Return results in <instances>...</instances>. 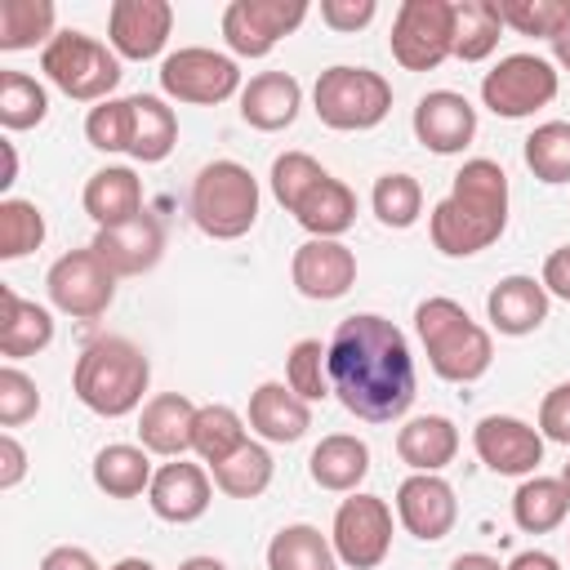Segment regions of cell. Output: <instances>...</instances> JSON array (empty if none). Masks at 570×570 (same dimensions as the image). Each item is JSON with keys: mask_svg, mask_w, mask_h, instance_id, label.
<instances>
[{"mask_svg": "<svg viewBox=\"0 0 570 570\" xmlns=\"http://www.w3.org/2000/svg\"><path fill=\"white\" fill-rule=\"evenodd\" d=\"M325 352H330V387L347 414L365 423H392L414 405L419 392L414 356L405 334L387 316L356 312L338 321Z\"/></svg>", "mask_w": 570, "mask_h": 570, "instance_id": "1", "label": "cell"}, {"mask_svg": "<svg viewBox=\"0 0 570 570\" xmlns=\"http://www.w3.org/2000/svg\"><path fill=\"white\" fill-rule=\"evenodd\" d=\"M503 227H508V174H503V165H494L485 156L463 160L450 191L432 205V218H428L432 245L445 258H468V254L490 249L503 236Z\"/></svg>", "mask_w": 570, "mask_h": 570, "instance_id": "2", "label": "cell"}, {"mask_svg": "<svg viewBox=\"0 0 570 570\" xmlns=\"http://www.w3.org/2000/svg\"><path fill=\"white\" fill-rule=\"evenodd\" d=\"M147 383H151V365H147L142 347L120 334H102V338L85 343V352L76 356V370H71L76 401L102 419H125L138 405H147L142 401Z\"/></svg>", "mask_w": 570, "mask_h": 570, "instance_id": "3", "label": "cell"}, {"mask_svg": "<svg viewBox=\"0 0 570 570\" xmlns=\"http://www.w3.org/2000/svg\"><path fill=\"white\" fill-rule=\"evenodd\" d=\"M414 330H419L432 374L445 383H476L494 361L490 330L476 325L468 307L445 294H432L414 307Z\"/></svg>", "mask_w": 570, "mask_h": 570, "instance_id": "4", "label": "cell"}, {"mask_svg": "<svg viewBox=\"0 0 570 570\" xmlns=\"http://www.w3.org/2000/svg\"><path fill=\"white\" fill-rule=\"evenodd\" d=\"M258 178L240 160H209L191 178V223L209 240H240L258 223Z\"/></svg>", "mask_w": 570, "mask_h": 570, "instance_id": "5", "label": "cell"}, {"mask_svg": "<svg viewBox=\"0 0 570 570\" xmlns=\"http://www.w3.org/2000/svg\"><path fill=\"white\" fill-rule=\"evenodd\" d=\"M40 71L53 89H62L76 102H107V94L120 85V58L102 40L85 31H58L40 49Z\"/></svg>", "mask_w": 570, "mask_h": 570, "instance_id": "6", "label": "cell"}, {"mask_svg": "<svg viewBox=\"0 0 570 570\" xmlns=\"http://www.w3.org/2000/svg\"><path fill=\"white\" fill-rule=\"evenodd\" d=\"M312 111L321 125L361 134L387 120L392 111V85L370 67H325L312 89Z\"/></svg>", "mask_w": 570, "mask_h": 570, "instance_id": "7", "label": "cell"}, {"mask_svg": "<svg viewBox=\"0 0 570 570\" xmlns=\"http://www.w3.org/2000/svg\"><path fill=\"white\" fill-rule=\"evenodd\" d=\"M387 45L405 71H436L454 58V0H401Z\"/></svg>", "mask_w": 570, "mask_h": 570, "instance_id": "8", "label": "cell"}, {"mask_svg": "<svg viewBox=\"0 0 570 570\" xmlns=\"http://www.w3.org/2000/svg\"><path fill=\"white\" fill-rule=\"evenodd\" d=\"M561 89V76L539 53H508L481 76V102L503 120H525L548 107Z\"/></svg>", "mask_w": 570, "mask_h": 570, "instance_id": "9", "label": "cell"}, {"mask_svg": "<svg viewBox=\"0 0 570 570\" xmlns=\"http://www.w3.org/2000/svg\"><path fill=\"white\" fill-rule=\"evenodd\" d=\"M330 543L338 552V566L347 570H374L392 552V508L379 494H352L338 503Z\"/></svg>", "mask_w": 570, "mask_h": 570, "instance_id": "10", "label": "cell"}, {"mask_svg": "<svg viewBox=\"0 0 570 570\" xmlns=\"http://www.w3.org/2000/svg\"><path fill=\"white\" fill-rule=\"evenodd\" d=\"M45 289H49V303L62 316L98 321L116 298V272L94 254V245H85V249H71V254L53 258V267L45 276Z\"/></svg>", "mask_w": 570, "mask_h": 570, "instance_id": "11", "label": "cell"}, {"mask_svg": "<svg viewBox=\"0 0 570 570\" xmlns=\"http://www.w3.org/2000/svg\"><path fill=\"white\" fill-rule=\"evenodd\" d=\"M160 89L174 102L214 107V102H227L232 94H240L245 85H240L236 58L214 53V49H200V45H187V49H174L160 62Z\"/></svg>", "mask_w": 570, "mask_h": 570, "instance_id": "12", "label": "cell"}, {"mask_svg": "<svg viewBox=\"0 0 570 570\" xmlns=\"http://www.w3.org/2000/svg\"><path fill=\"white\" fill-rule=\"evenodd\" d=\"M307 18L303 0H232L223 9V40L236 58H267Z\"/></svg>", "mask_w": 570, "mask_h": 570, "instance_id": "13", "label": "cell"}, {"mask_svg": "<svg viewBox=\"0 0 570 570\" xmlns=\"http://www.w3.org/2000/svg\"><path fill=\"white\" fill-rule=\"evenodd\" d=\"M472 450L476 459L499 472V476H534V468L543 463V432L530 428L517 414H485L472 428Z\"/></svg>", "mask_w": 570, "mask_h": 570, "instance_id": "14", "label": "cell"}, {"mask_svg": "<svg viewBox=\"0 0 570 570\" xmlns=\"http://www.w3.org/2000/svg\"><path fill=\"white\" fill-rule=\"evenodd\" d=\"M396 521L423 539V543H436L454 530L459 521V499H454V485L441 476V472H410L401 485H396Z\"/></svg>", "mask_w": 570, "mask_h": 570, "instance_id": "15", "label": "cell"}, {"mask_svg": "<svg viewBox=\"0 0 570 570\" xmlns=\"http://www.w3.org/2000/svg\"><path fill=\"white\" fill-rule=\"evenodd\" d=\"M174 31V4L169 0H116L107 13V40L116 58L151 62Z\"/></svg>", "mask_w": 570, "mask_h": 570, "instance_id": "16", "label": "cell"}, {"mask_svg": "<svg viewBox=\"0 0 570 570\" xmlns=\"http://www.w3.org/2000/svg\"><path fill=\"white\" fill-rule=\"evenodd\" d=\"M289 281L312 303H334L356 285V254L343 240H303L289 258Z\"/></svg>", "mask_w": 570, "mask_h": 570, "instance_id": "17", "label": "cell"}, {"mask_svg": "<svg viewBox=\"0 0 570 570\" xmlns=\"http://www.w3.org/2000/svg\"><path fill=\"white\" fill-rule=\"evenodd\" d=\"M89 245H94V254L116 272V281H120V276H142V272H151V267L160 263V254H165V227H160L156 214L142 209V214L129 218V223L98 227V236H94Z\"/></svg>", "mask_w": 570, "mask_h": 570, "instance_id": "18", "label": "cell"}, {"mask_svg": "<svg viewBox=\"0 0 570 570\" xmlns=\"http://www.w3.org/2000/svg\"><path fill=\"white\" fill-rule=\"evenodd\" d=\"M414 138L436 156H459L476 138V107L454 89H432L414 107Z\"/></svg>", "mask_w": 570, "mask_h": 570, "instance_id": "19", "label": "cell"}, {"mask_svg": "<svg viewBox=\"0 0 570 570\" xmlns=\"http://www.w3.org/2000/svg\"><path fill=\"white\" fill-rule=\"evenodd\" d=\"M209 499H214L209 472H205L200 463H187V459L160 463L156 476H151V490H147L151 512H156L160 521H169V525H191V521H200V517L209 512Z\"/></svg>", "mask_w": 570, "mask_h": 570, "instance_id": "20", "label": "cell"}, {"mask_svg": "<svg viewBox=\"0 0 570 570\" xmlns=\"http://www.w3.org/2000/svg\"><path fill=\"white\" fill-rule=\"evenodd\" d=\"M548 307H552V298H548L543 281L521 276V272H517V276H503V281L490 289V298H485L490 325H494L499 334H508V338L534 334V330L548 321Z\"/></svg>", "mask_w": 570, "mask_h": 570, "instance_id": "21", "label": "cell"}, {"mask_svg": "<svg viewBox=\"0 0 570 570\" xmlns=\"http://www.w3.org/2000/svg\"><path fill=\"white\" fill-rule=\"evenodd\" d=\"M196 410L183 392H160L142 405L138 414V445L147 454H160V459H183L191 450V428H196Z\"/></svg>", "mask_w": 570, "mask_h": 570, "instance_id": "22", "label": "cell"}, {"mask_svg": "<svg viewBox=\"0 0 570 570\" xmlns=\"http://www.w3.org/2000/svg\"><path fill=\"white\" fill-rule=\"evenodd\" d=\"M298 107H303V85L289 71H258L240 89V120L263 134L289 129L298 120Z\"/></svg>", "mask_w": 570, "mask_h": 570, "instance_id": "23", "label": "cell"}, {"mask_svg": "<svg viewBox=\"0 0 570 570\" xmlns=\"http://www.w3.org/2000/svg\"><path fill=\"white\" fill-rule=\"evenodd\" d=\"M307 428H312V405L294 396L285 383H258L249 392V432H258L267 445L303 441Z\"/></svg>", "mask_w": 570, "mask_h": 570, "instance_id": "24", "label": "cell"}, {"mask_svg": "<svg viewBox=\"0 0 570 570\" xmlns=\"http://www.w3.org/2000/svg\"><path fill=\"white\" fill-rule=\"evenodd\" d=\"M80 205L98 227L129 223V218L142 214V178L129 165H102V169L89 174V183L80 191Z\"/></svg>", "mask_w": 570, "mask_h": 570, "instance_id": "25", "label": "cell"}, {"mask_svg": "<svg viewBox=\"0 0 570 570\" xmlns=\"http://www.w3.org/2000/svg\"><path fill=\"white\" fill-rule=\"evenodd\" d=\"M53 343V316L40 303H27L13 285H0V356L13 365Z\"/></svg>", "mask_w": 570, "mask_h": 570, "instance_id": "26", "label": "cell"}, {"mask_svg": "<svg viewBox=\"0 0 570 570\" xmlns=\"http://www.w3.org/2000/svg\"><path fill=\"white\" fill-rule=\"evenodd\" d=\"M370 472V445L352 432H330L307 459V476L330 494H356V485Z\"/></svg>", "mask_w": 570, "mask_h": 570, "instance_id": "27", "label": "cell"}, {"mask_svg": "<svg viewBox=\"0 0 570 570\" xmlns=\"http://www.w3.org/2000/svg\"><path fill=\"white\" fill-rule=\"evenodd\" d=\"M396 454L414 472H441L459 454V428L445 414H419L396 432Z\"/></svg>", "mask_w": 570, "mask_h": 570, "instance_id": "28", "label": "cell"}, {"mask_svg": "<svg viewBox=\"0 0 570 570\" xmlns=\"http://www.w3.org/2000/svg\"><path fill=\"white\" fill-rule=\"evenodd\" d=\"M294 218L303 232H312L316 240H338L352 223H356V196L347 183H338L334 174H325L298 205H294Z\"/></svg>", "mask_w": 570, "mask_h": 570, "instance_id": "29", "label": "cell"}, {"mask_svg": "<svg viewBox=\"0 0 570 570\" xmlns=\"http://www.w3.org/2000/svg\"><path fill=\"white\" fill-rule=\"evenodd\" d=\"M151 454L142 445H102L94 454V485L107 494V499H138L142 490H151Z\"/></svg>", "mask_w": 570, "mask_h": 570, "instance_id": "30", "label": "cell"}, {"mask_svg": "<svg viewBox=\"0 0 570 570\" xmlns=\"http://www.w3.org/2000/svg\"><path fill=\"white\" fill-rule=\"evenodd\" d=\"M570 512V494L561 485V476H525L512 490V521L525 534H548L566 521Z\"/></svg>", "mask_w": 570, "mask_h": 570, "instance_id": "31", "label": "cell"}, {"mask_svg": "<svg viewBox=\"0 0 570 570\" xmlns=\"http://www.w3.org/2000/svg\"><path fill=\"white\" fill-rule=\"evenodd\" d=\"M178 142V116L165 98L156 94H134V138L129 156L142 165H160Z\"/></svg>", "mask_w": 570, "mask_h": 570, "instance_id": "32", "label": "cell"}, {"mask_svg": "<svg viewBox=\"0 0 570 570\" xmlns=\"http://www.w3.org/2000/svg\"><path fill=\"white\" fill-rule=\"evenodd\" d=\"M267 570H338V552L330 534L316 525H281L267 543Z\"/></svg>", "mask_w": 570, "mask_h": 570, "instance_id": "33", "label": "cell"}, {"mask_svg": "<svg viewBox=\"0 0 570 570\" xmlns=\"http://www.w3.org/2000/svg\"><path fill=\"white\" fill-rule=\"evenodd\" d=\"M503 18L494 0H454V58L485 62L499 49Z\"/></svg>", "mask_w": 570, "mask_h": 570, "instance_id": "34", "label": "cell"}, {"mask_svg": "<svg viewBox=\"0 0 570 570\" xmlns=\"http://www.w3.org/2000/svg\"><path fill=\"white\" fill-rule=\"evenodd\" d=\"M53 22H58L53 0H0V49L18 53V49L49 45L58 36Z\"/></svg>", "mask_w": 570, "mask_h": 570, "instance_id": "35", "label": "cell"}, {"mask_svg": "<svg viewBox=\"0 0 570 570\" xmlns=\"http://www.w3.org/2000/svg\"><path fill=\"white\" fill-rule=\"evenodd\" d=\"M272 472H276V463H272L267 445H258V441H245L232 459H223V463L209 468L214 485H218L227 499H258V494L272 485Z\"/></svg>", "mask_w": 570, "mask_h": 570, "instance_id": "36", "label": "cell"}, {"mask_svg": "<svg viewBox=\"0 0 570 570\" xmlns=\"http://www.w3.org/2000/svg\"><path fill=\"white\" fill-rule=\"evenodd\" d=\"M245 419L232 405H200L196 410V428H191V450L200 454V463H223L245 445Z\"/></svg>", "mask_w": 570, "mask_h": 570, "instance_id": "37", "label": "cell"}, {"mask_svg": "<svg viewBox=\"0 0 570 570\" xmlns=\"http://www.w3.org/2000/svg\"><path fill=\"white\" fill-rule=\"evenodd\" d=\"M521 156H525V169L539 183H548V187L570 183V120H543V125H534L530 138H525V147H521Z\"/></svg>", "mask_w": 570, "mask_h": 570, "instance_id": "38", "label": "cell"}, {"mask_svg": "<svg viewBox=\"0 0 570 570\" xmlns=\"http://www.w3.org/2000/svg\"><path fill=\"white\" fill-rule=\"evenodd\" d=\"M45 116H49L45 85L27 71H0V125L18 134V129H36Z\"/></svg>", "mask_w": 570, "mask_h": 570, "instance_id": "39", "label": "cell"}, {"mask_svg": "<svg viewBox=\"0 0 570 570\" xmlns=\"http://www.w3.org/2000/svg\"><path fill=\"white\" fill-rule=\"evenodd\" d=\"M370 205H374V218L392 232H405L419 223L423 214V187L414 174H383L370 191Z\"/></svg>", "mask_w": 570, "mask_h": 570, "instance_id": "40", "label": "cell"}, {"mask_svg": "<svg viewBox=\"0 0 570 570\" xmlns=\"http://www.w3.org/2000/svg\"><path fill=\"white\" fill-rule=\"evenodd\" d=\"M285 387L294 396H303L307 405L334 396V387H330V352L321 347V338H298L289 347V356H285Z\"/></svg>", "mask_w": 570, "mask_h": 570, "instance_id": "41", "label": "cell"}, {"mask_svg": "<svg viewBox=\"0 0 570 570\" xmlns=\"http://www.w3.org/2000/svg\"><path fill=\"white\" fill-rule=\"evenodd\" d=\"M45 245V214L31 205V200H18V196H4L0 200V258L13 263V258H27L31 249Z\"/></svg>", "mask_w": 570, "mask_h": 570, "instance_id": "42", "label": "cell"}, {"mask_svg": "<svg viewBox=\"0 0 570 570\" xmlns=\"http://www.w3.org/2000/svg\"><path fill=\"white\" fill-rule=\"evenodd\" d=\"M85 138L98 151H129V138H134V98H107V102L89 107Z\"/></svg>", "mask_w": 570, "mask_h": 570, "instance_id": "43", "label": "cell"}, {"mask_svg": "<svg viewBox=\"0 0 570 570\" xmlns=\"http://www.w3.org/2000/svg\"><path fill=\"white\" fill-rule=\"evenodd\" d=\"M321 178H325V169H321V160L307 156V151H281V156L272 160V196L281 200L285 214H294V205H298Z\"/></svg>", "mask_w": 570, "mask_h": 570, "instance_id": "44", "label": "cell"}, {"mask_svg": "<svg viewBox=\"0 0 570 570\" xmlns=\"http://www.w3.org/2000/svg\"><path fill=\"white\" fill-rule=\"evenodd\" d=\"M503 27L521 36H557L566 27V0H494Z\"/></svg>", "mask_w": 570, "mask_h": 570, "instance_id": "45", "label": "cell"}, {"mask_svg": "<svg viewBox=\"0 0 570 570\" xmlns=\"http://www.w3.org/2000/svg\"><path fill=\"white\" fill-rule=\"evenodd\" d=\"M40 410V387L18 365H0V428H22Z\"/></svg>", "mask_w": 570, "mask_h": 570, "instance_id": "46", "label": "cell"}, {"mask_svg": "<svg viewBox=\"0 0 570 570\" xmlns=\"http://www.w3.org/2000/svg\"><path fill=\"white\" fill-rule=\"evenodd\" d=\"M539 432L543 441L570 445V383H557L539 405Z\"/></svg>", "mask_w": 570, "mask_h": 570, "instance_id": "47", "label": "cell"}, {"mask_svg": "<svg viewBox=\"0 0 570 570\" xmlns=\"http://www.w3.org/2000/svg\"><path fill=\"white\" fill-rule=\"evenodd\" d=\"M374 13H379L374 0H321V22L334 31H361L374 22Z\"/></svg>", "mask_w": 570, "mask_h": 570, "instance_id": "48", "label": "cell"}, {"mask_svg": "<svg viewBox=\"0 0 570 570\" xmlns=\"http://www.w3.org/2000/svg\"><path fill=\"white\" fill-rule=\"evenodd\" d=\"M548 298H561L570 303V245H557L548 258H543V272H539Z\"/></svg>", "mask_w": 570, "mask_h": 570, "instance_id": "49", "label": "cell"}, {"mask_svg": "<svg viewBox=\"0 0 570 570\" xmlns=\"http://www.w3.org/2000/svg\"><path fill=\"white\" fill-rule=\"evenodd\" d=\"M22 476H27V450L13 432H4L0 436V490H13Z\"/></svg>", "mask_w": 570, "mask_h": 570, "instance_id": "50", "label": "cell"}, {"mask_svg": "<svg viewBox=\"0 0 570 570\" xmlns=\"http://www.w3.org/2000/svg\"><path fill=\"white\" fill-rule=\"evenodd\" d=\"M40 570H102L98 557L89 548H76V543H58L40 557Z\"/></svg>", "mask_w": 570, "mask_h": 570, "instance_id": "51", "label": "cell"}, {"mask_svg": "<svg viewBox=\"0 0 570 570\" xmlns=\"http://www.w3.org/2000/svg\"><path fill=\"white\" fill-rule=\"evenodd\" d=\"M503 570H561V561H557L552 552H543V548H525V552H517Z\"/></svg>", "mask_w": 570, "mask_h": 570, "instance_id": "52", "label": "cell"}, {"mask_svg": "<svg viewBox=\"0 0 570 570\" xmlns=\"http://www.w3.org/2000/svg\"><path fill=\"white\" fill-rule=\"evenodd\" d=\"M450 570H503V566L490 552H463V557L450 561Z\"/></svg>", "mask_w": 570, "mask_h": 570, "instance_id": "53", "label": "cell"}, {"mask_svg": "<svg viewBox=\"0 0 570 570\" xmlns=\"http://www.w3.org/2000/svg\"><path fill=\"white\" fill-rule=\"evenodd\" d=\"M548 45H552V58H557V67H561V71H570V22H566V27H561V31H557Z\"/></svg>", "mask_w": 570, "mask_h": 570, "instance_id": "54", "label": "cell"}, {"mask_svg": "<svg viewBox=\"0 0 570 570\" xmlns=\"http://www.w3.org/2000/svg\"><path fill=\"white\" fill-rule=\"evenodd\" d=\"M0 151H4V178H0V187H13V178H18V156H13V142H0Z\"/></svg>", "mask_w": 570, "mask_h": 570, "instance_id": "55", "label": "cell"}, {"mask_svg": "<svg viewBox=\"0 0 570 570\" xmlns=\"http://www.w3.org/2000/svg\"><path fill=\"white\" fill-rule=\"evenodd\" d=\"M178 570H227V566H223L218 557H187Z\"/></svg>", "mask_w": 570, "mask_h": 570, "instance_id": "56", "label": "cell"}, {"mask_svg": "<svg viewBox=\"0 0 570 570\" xmlns=\"http://www.w3.org/2000/svg\"><path fill=\"white\" fill-rule=\"evenodd\" d=\"M111 570H156V566H151L147 557H120V561H116Z\"/></svg>", "mask_w": 570, "mask_h": 570, "instance_id": "57", "label": "cell"}, {"mask_svg": "<svg viewBox=\"0 0 570 570\" xmlns=\"http://www.w3.org/2000/svg\"><path fill=\"white\" fill-rule=\"evenodd\" d=\"M561 485H566V494H570V463L561 468Z\"/></svg>", "mask_w": 570, "mask_h": 570, "instance_id": "58", "label": "cell"}, {"mask_svg": "<svg viewBox=\"0 0 570 570\" xmlns=\"http://www.w3.org/2000/svg\"><path fill=\"white\" fill-rule=\"evenodd\" d=\"M566 22H570V0H566Z\"/></svg>", "mask_w": 570, "mask_h": 570, "instance_id": "59", "label": "cell"}]
</instances>
